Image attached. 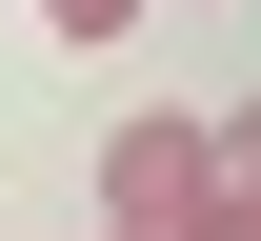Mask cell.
<instances>
[{"mask_svg": "<svg viewBox=\"0 0 261 241\" xmlns=\"http://www.w3.org/2000/svg\"><path fill=\"white\" fill-rule=\"evenodd\" d=\"M100 241H121V221H100Z\"/></svg>", "mask_w": 261, "mask_h": 241, "instance_id": "4", "label": "cell"}, {"mask_svg": "<svg viewBox=\"0 0 261 241\" xmlns=\"http://www.w3.org/2000/svg\"><path fill=\"white\" fill-rule=\"evenodd\" d=\"M201 161H221V201H261V101H241V121H201Z\"/></svg>", "mask_w": 261, "mask_h": 241, "instance_id": "2", "label": "cell"}, {"mask_svg": "<svg viewBox=\"0 0 261 241\" xmlns=\"http://www.w3.org/2000/svg\"><path fill=\"white\" fill-rule=\"evenodd\" d=\"M40 20H61V40H121V20H161V0H40Z\"/></svg>", "mask_w": 261, "mask_h": 241, "instance_id": "3", "label": "cell"}, {"mask_svg": "<svg viewBox=\"0 0 261 241\" xmlns=\"http://www.w3.org/2000/svg\"><path fill=\"white\" fill-rule=\"evenodd\" d=\"M201 181H221V161H201V121H161V101L100 141V221H121V241H161V221L201 201Z\"/></svg>", "mask_w": 261, "mask_h": 241, "instance_id": "1", "label": "cell"}]
</instances>
